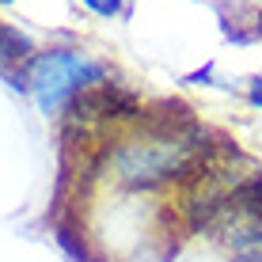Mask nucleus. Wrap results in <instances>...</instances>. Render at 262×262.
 <instances>
[{
    "mask_svg": "<svg viewBox=\"0 0 262 262\" xmlns=\"http://www.w3.org/2000/svg\"><path fill=\"white\" fill-rule=\"evenodd\" d=\"M194 122H148L137 137L122 141L111 156L114 179L133 190H152L202 167L209 148Z\"/></svg>",
    "mask_w": 262,
    "mask_h": 262,
    "instance_id": "nucleus-1",
    "label": "nucleus"
},
{
    "mask_svg": "<svg viewBox=\"0 0 262 262\" xmlns=\"http://www.w3.org/2000/svg\"><path fill=\"white\" fill-rule=\"evenodd\" d=\"M247 103H251V106H258V111H262V76H258V80H251V84H247Z\"/></svg>",
    "mask_w": 262,
    "mask_h": 262,
    "instance_id": "nucleus-5",
    "label": "nucleus"
},
{
    "mask_svg": "<svg viewBox=\"0 0 262 262\" xmlns=\"http://www.w3.org/2000/svg\"><path fill=\"white\" fill-rule=\"evenodd\" d=\"M34 57V46L31 38L19 31V27H8L0 23V76L8 80V84L15 88V92H27V80L23 72H15L19 65H27V61Z\"/></svg>",
    "mask_w": 262,
    "mask_h": 262,
    "instance_id": "nucleus-3",
    "label": "nucleus"
},
{
    "mask_svg": "<svg viewBox=\"0 0 262 262\" xmlns=\"http://www.w3.org/2000/svg\"><path fill=\"white\" fill-rule=\"evenodd\" d=\"M106 76H111V65H103L84 50H46V53H34L23 65L27 92L34 95L42 114L69 111L72 99L99 88Z\"/></svg>",
    "mask_w": 262,
    "mask_h": 262,
    "instance_id": "nucleus-2",
    "label": "nucleus"
},
{
    "mask_svg": "<svg viewBox=\"0 0 262 262\" xmlns=\"http://www.w3.org/2000/svg\"><path fill=\"white\" fill-rule=\"evenodd\" d=\"M8 4H12V0H0V8H8Z\"/></svg>",
    "mask_w": 262,
    "mask_h": 262,
    "instance_id": "nucleus-7",
    "label": "nucleus"
},
{
    "mask_svg": "<svg viewBox=\"0 0 262 262\" xmlns=\"http://www.w3.org/2000/svg\"><path fill=\"white\" fill-rule=\"evenodd\" d=\"M80 4L88 8V12H95V15H103V19H114V15L125 8V0H80Z\"/></svg>",
    "mask_w": 262,
    "mask_h": 262,
    "instance_id": "nucleus-4",
    "label": "nucleus"
},
{
    "mask_svg": "<svg viewBox=\"0 0 262 262\" xmlns=\"http://www.w3.org/2000/svg\"><path fill=\"white\" fill-rule=\"evenodd\" d=\"M255 34H262V8H258V15H255Z\"/></svg>",
    "mask_w": 262,
    "mask_h": 262,
    "instance_id": "nucleus-6",
    "label": "nucleus"
}]
</instances>
